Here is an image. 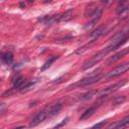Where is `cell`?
<instances>
[{
	"label": "cell",
	"mask_w": 129,
	"mask_h": 129,
	"mask_svg": "<svg viewBox=\"0 0 129 129\" xmlns=\"http://www.w3.org/2000/svg\"><path fill=\"white\" fill-rule=\"evenodd\" d=\"M46 118H47V115H46L45 110L40 111V112H38V113L36 114V116L30 121L29 126H30V127H35V126H37L39 123H41L42 121H44Z\"/></svg>",
	"instance_id": "cell-9"
},
{
	"label": "cell",
	"mask_w": 129,
	"mask_h": 129,
	"mask_svg": "<svg viewBox=\"0 0 129 129\" xmlns=\"http://www.w3.org/2000/svg\"><path fill=\"white\" fill-rule=\"evenodd\" d=\"M129 37V29H124L122 31H120L119 33L115 34L111 39H110V43L108 46H110L112 49H115L117 47H119L120 45H122L124 42H126V40Z\"/></svg>",
	"instance_id": "cell-2"
},
{
	"label": "cell",
	"mask_w": 129,
	"mask_h": 129,
	"mask_svg": "<svg viewBox=\"0 0 129 129\" xmlns=\"http://www.w3.org/2000/svg\"><path fill=\"white\" fill-rule=\"evenodd\" d=\"M61 109V104H54V105H51L50 107L46 108L45 109V112H46V115H47V118H50L54 115H56Z\"/></svg>",
	"instance_id": "cell-11"
},
{
	"label": "cell",
	"mask_w": 129,
	"mask_h": 129,
	"mask_svg": "<svg viewBox=\"0 0 129 129\" xmlns=\"http://www.w3.org/2000/svg\"><path fill=\"white\" fill-rule=\"evenodd\" d=\"M127 53H129V47H126V48H123V49H121L120 51H118V52H116L115 54H113L112 56H110L108 59H107V64H112V63H114V62H116V61H118L119 59H121L123 56H125Z\"/></svg>",
	"instance_id": "cell-8"
},
{
	"label": "cell",
	"mask_w": 129,
	"mask_h": 129,
	"mask_svg": "<svg viewBox=\"0 0 129 129\" xmlns=\"http://www.w3.org/2000/svg\"><path fill=\"white\" fill-rule=\"evenodd\" d=\"M106 123H107V121H106V120L101 121V122H99V123L95 124V125H94L93 127H91L90 129H102V128H103V126H105V125H106Z\"/></svg>",
	"instance_id": "cell-24"
},
{
	"label": "cell",
	"mask_w": 129,
	"mask_h": 129,
	"mask_svg": "<svg viewBox=\"0 0 129 129\" xmlns=\"http://www.w3.org/2000/svg\"><path fill=\"white\" fill-rule=\"evenodd\" d=\"M125 100H126V97H125V96H117V97H115V98L113 99V101H112V105H113V106L120 105V104H122Z\"/></svg>",
	"instance_id": "cell-21"
},
{
	"label": "cell",
	"mask_w": 129,
	"mask_h": 129,
	"mask_svg": "<svg viewBox=\"0 0 129 129\" xmlns=\"http://www.w3.org/2000/svg\"><path fill=\"white\" fill-rule=\"evenodd\" d=\"M34 85H35V81L33 82V83H30V84H27V85H25V87L20 91L22 94L23 93H27L28 91H30V90H32L33 89V87H34Z\"/></svg>",
	"instance_id": "cell-23"
},
{
	"label": "cell",
	"mask_w": 129,
	"mask_h": 129,
	"mask_svg": "<svg viewBox=\"0 0 129 129\" xmlns=\"http://www.w3.org/2000/svg\"><path fill=\"white\" fill-rule=\"evenodd\" d=\"M128 126H129V114L127 116H125L122 120L117 121V125H116L115 129H125Z\"/></svg>",
	"instance_id": "cell-14"
},
{
	"label": "cell",
	"mask_w": 129,
	"mask_h": 129,
	"mask_svg": "<svg viewBox=\"0 0 129 129\" xmlns=\"http://www.w3.org/2000/svg\"><path fill=\"white\" fill-rule=\"evenodd\" d=\"M68 121H69V118H66V119H63V120H62V121H61L60 123H58V124H57V125H56L55 127H53V129H58L59 127H61V126L66 125V124L68 123Z\"/></svg>",
	"instance_id": "cell-25"
},
{
	"label": "cell",
	"mask_w": 129,
	"mask_h": 129,
	"mask_svg": "<svg viewBox=\"0 0 129 129\" xmlns=\"http://www.w3.org/2000/svg\"><path fill=\"white\" fill-rule=\"evenodd\" d=\"M103 32H105V26H104V25H103V26H100L99 28H97L96 30H94L93 32H91L90 37L92 38V40L96 41V39H97L99 36H101V35L103 34Z\"/></svg>",
	"instance_id": "cell-15"
},
{
	"label": "cell",
	"mask_w": 129,
	"mask_h": 129,
	"mask_svg": "<svg viewBox=\"0 0 129 129\" xmlns=\"http://www.w3.org/2000/svg\"><path fill=\"white\" fill-rule=\"evenodd\" d=\"M17 129H24V128H17Z\"/></svg>",
	"instance_id": "cell-28"
},
{
	"label": "cell",
	"mask_w": 129,
	"mask_h": 129,
	"mask_svg": "<svg viewBox=\"0 0 129 129\" xmlns=\"http://www.w3.org/2000/svg\"><path fill=\"white\" fill-rule=\"evenodd\" d=\"M96 93H97V91H95V90H89V91H87L86 93L80 95V96H79V100H81V101L89 100V99H91Z\"/></svg>",
	"instance_id": "cell-18"
},
{
	"label": "cell",
	"mask_w": 129,
	"mask_h": 129,
	"mask_svg": "<svg viewBox=\"0 0 129 129\" xmlns=\"http://www.w3.org/2000/svg\"><path fill=\"white\" fill-rule=\"evenodd\" d=\"M4 109H5V104L2 103V104H1V111H0V112L3 113V112H4Z\"/></svg>",
	"instance_id": "cell-27"
},
{
	"label": "cell",
	"mask_w": 129,
	"mask_h": 129,
	"mask_svg": "<svg viewBox=\"0 0 129 129\" xmlns=\"http://www.w3.org/2000/svg\"><path fill=\"white\" fill-rule=\"evenodd\" d=\"M56 58H57V56H52V57H49L48 58V60H46L45 62H44V64L41 67V69H40V71L41 72H43V71H45V70H47L55 60H56Z\"/></svg>",
	"instance_id": "cell-19"
},
{
	"label": "cell",
	"mask_w": 129,
	"mask_h": 129,
	"mask_svg": "<svg viewBox=\"0 0 129 129\" xmlns=\"http://www.w3.org/2000/svg\"><path fill=\"white\" fill-rule=\"evenodd\" d=\"M73 17V9L67 10L62 15H61V21H69L71 18Z\"/></svg>",
	"instance_id": "cell-20"
},
{
	"label": "cell",
	"mask_w": 129,
	"mask_h": 129,
	"mask_svg": "<svg viewBox=\"0 0 129 129\" xmlns=\"http://www.w3.org/2000/svg\"><path fill=\"white\" fill-rule=\"evenodd\" d=\"M94 42H95L94 40H91V42H90V43H88V44H86V45H84V46L80 47V48H79V49L76 51V53H77V54H82V53H84V52H85V51L88 49V47H90V46H91V45H92Z\"/></svg>",
	"instance_id": "cell-22"
},
{
	"label": "cell",
	"mask_w": 129,
	"mask_h": 129,
	"mask_svg": "<svg viewBox=\"0 0 129 129\" xmlns=\"http://www.w3.org/2000/svg\"><path fill=\"white\" fill-rule=\"evenodd\" d=\"M127 29H129V26H128V27H127Z\"/></svg>",
	"instance_id": "cell-29"
},
{
	"label": "cell",
	"mask_w": 129,
	"mask_h": 129,
	"mask_svg": "<svg viewBox=\"0 0 129 129\" xmlns=\"http://www.w3.org/2000/svg\"><path fill=\"white\" fill-rule=\"evenodd\" d=\"M101 79V76L98 75V76H93V77H89V78H85L83 80H80L78 81L77 83L71 85L68 87V90H72V89H75V88H84V87H88V86H91L95 83H97L98 81H100Z\"/></svg>",
	"instance_id": "cell-3"
},
{
	"label": "cell",
	"mask_w": 129,
	"mask_h": 129,
	"mask_svg": "<svg viewBox=\"0 0 129 129\" xmlns=\"http://www.w3.org/2000/svg\"><path fill=\"white\" fill-rule=\"evenodd\" d=\"M111 50H113V49H112L110 46H107V47L103 48V49L100 50L98 53H96L94 56H92L90 59H88L87 61H85V62L83 63V66H82V70H88V69L92 68L93 66L97 64V63L100 62Z\"/></svg>",
	"instance_id": "cell-1"
},
{
	"label": "cell",
	"mask_w": 129,
	"mask_h": 129,
	"mask_svg": "<svg viewBox=\"0 0 129 129\" xmlns=\"http://www.w3.org/2000/svg\"><path fill=\"white\" fill-rule=\"evenodd\" d=\"M1 59L4 63L10 66L13 61V55L11 52H2L1 53Z\"/></svg>",
	"instance_id": "cell-16"
},
{
	"label": "cell",
	"mask_w": 129,
	"mask_h": 129,
	"mask_svg": "<svg viewBox=\"0 0 129 129\" xmlns=\"http://www.w3.org/2000/svg\"><path fill=\"white\" fill-rule=\"evenodd\" d=\"M125 83H126V80H122V81H120V82H118V83H116V84H114V85H112V86L106 88L105 90H103V91L100 93L99 97H108V95H110V94H112L113 92L117 91L118 89L122 88V87L125 85Z\"/></svg>",
	"instance_id": "cell-4"
},
{
	"label": "cell",
	"mask_w": 129,
	"mask_h": 129,
	"mask_svg": "<svg viewBox=\"0 0 129 129\" xmlns=\"http://www.w3.org/2000/svg\"><path fill=\"white\" fill-rule=\"evenodd\" d=\"M129 71V61L128 62H124L120 66H118L117 68H115L113 71H111L109 74H108V78H115V77H118L120 75H122L123 73Z\"/></svg>",
	"instance_id": "cell-5"
},
{
	"label": "cell",
	"mask_w": 129,
	"mask_h": 129,
	"mask_svg": "<svg viewBox=\"0 0 129 129\" xmlns=\"http://www.w3.org/2000/svg\"><path fill=\"white\" fill-rule=\"evenodd\" d=\"M101 16H102V9L101 8H98L96 10V12L91 16V20L85 25V29L86 30H90L91 28H93L97 24V22L100 20Z\"/></svg>",
	"instance_id": "cell-6"
},
{
	"label": "cell",
	"mask_w": 129,
	"mask_h": 129,
	"mask_svg": "<svg viewBox=\"0 0 129 129\" xmlns=\"http://www.w3.org/2000/svg\"><path fill=\"white\" fill-rule=\"evenodd\" d=\"M25 79L23 77H18L13 81V89H23L25 87Z\"/></svg>",
	"instance_id": "cell-13"
},
{
	"label": "cell",
	"mask_w": 129,
	"mask_h": 129,
	"mask_svg": "<svg viewBox=\"0 0 129 129\" xmlns=\"http://www.w3.org/2000/svg\"><path fill=\"white\" fill-rule=\"evenodd\" d=\"M60 19H61V16L57 14V15H52V16H44L43 18H39V21H41L42 23L46 25H51V24H54L55 22H58Z\"/></svg>",
	"instance_id": "cell-10"
},
{
	"label": "cell",
	"mask_w": 129,
	"mask_h": 129,
	"mask_svg": "<svg viewBox=\"0 0 129 129\" xmlns=\"http://www.w3.org/2000/svg\"><path fill=\"white\" fill-rule=\"evenodd\" d=\"M64 79H66V77H64V76H62V77L58 78L57 80H55V81H54V84H59V83H61V82H62V80H64Z\"/></svg>",
	"instance_id": "cell-26"
},
{
	"label": "cell",
	"mask_w": 129,
	"mask_h": 129,
	"mask_svg": "<svg viewBox=\"0 0 129 129\" xmlns=\"http://www.w3.org/2000/svg\"><path fill=\"white\" fill-rule=\"evenodd\" d=\"M98 9V7H97V5L95 4V3H91V4H89L88 6H87V8H86V10H85V16H87V17H91L95 12H96V10Z\"/></svg>",
	"instance_id": "cell-17"
},
{
	"label": "cell",
	"mask_w": 129,
	"mask_h": 129,
	"mask_svg": "<svg viewBox=\"0 0 129 129\" xmlns=\"http://www.w3.org/2000/svg\"><path fill=\"white\" fill-rule=\"evenodd\" d=\"M116 13L119 19H125L129 15V2H122L120 6H118Z\"/></svg>",
	"instance_id": "cell-7"
},
{
	"label": "cell",
	"mask_w": 129,
	"mask_h": 129,
	"mask_svg": "<svg viewBox=\"0 0 129 129\" xmlns=\"http://www.w3.org/2000/svg\"><path fill=\"white\" fill-rule=\"evenodd\" d=\"M97 108H98V106H93V107H91V108H89L88 110H86L82 115H81V117H80V120H86V119H89L95 112H96V110H97Z\"/></svg>",
	"instance_id": "cell-12"
}]
</instances>
